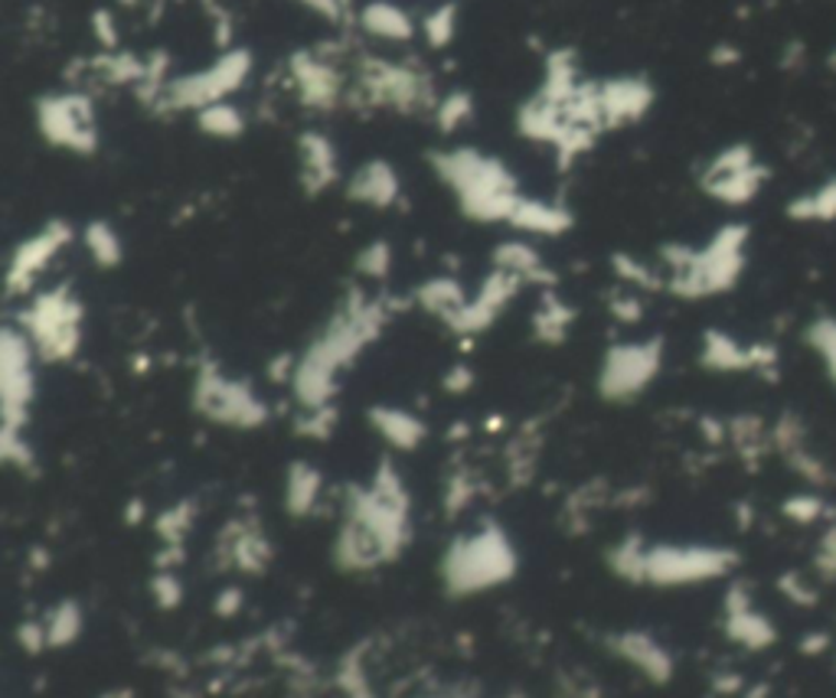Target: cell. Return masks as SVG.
<instances>
[{
  "label": "cell",
  "mask_w": 836,
  "mask_h": 698,
  "mask_svg": "<svg viewBox=\"0 0 836 698\" xmlns=\"http://www.w3.org/2000/svg\"><path fill=\"white\" fill-rule=\"evenodd\" d=\"M413 542V497L399 467L386 457L366 484L346 490L333 535V562L346 575H366L396 562Z\"/></svg>",
  "instance_id": "obj_1"
},
{
  "label": "cell",
  "mask_w": 836,
  "mask_h": 698,
  "mask_svg": "<svg viewBox=\"0 0 836 698\" xmlns=\"http://www.w3.org/2000/svg\"><path fill=\"white\" fill-rule=\"evenodd\" d=\"M393 317L389 300L366 298L363 291H350L337 307V313L323 323V330L308 343V350L295 363L292 392L301 408L333 405L340 392V376L360 359L366 346L380 340Z\"/></svg>",
  "instance_id": "obj_2"
},
{
  "label": "cell",
  "mask_w": 836,
  "mask_h": 698,
  "mask_svg": "<svg viewBox=\"0 0 836 698\" xmlns=\"http://www.w3.org/2000/svg\"><path fill=\"white\" fill-rule=\"evenodd\" d=\"M431 170L454 193L461 215L481 225L510 222L517 202L522 200L517 174L501 157L477 147L438 151L431 154Z\"/></svg>",
  "instance_id": "obj_3"
},
{
  "label": "cell",
  "mask_w": 836,
  "mask_h": 698,
  "mask_svg": "<svg viewBox=\"0 0 836 698\" xmlns=\"http://www.w3.org/2000/svg\"><path fill=\"white\" fill-rule=\"evenodd\" d=\"M520 572V552L501 522H481L448 542L438 562V578L451 598H477L504 588Z\"/></svg>",
  "instance_id": "obj_4"
},
{
  "label": "cell",
  "mask_w": 836,
  "mask_h": 698,
  "mask_svg": "<svg viewBox=\"0 0 836 698\" xmlns=\"http://www.w3.org/2000/svg\"><path fill=\"white\" fill-rule=\"evenodd\" d=\"M748 225L729 222L706 245H663L660 262L667 268V291L683 300L726 295L745 272Z\"/></svg>",
  "instance_id": "obj_5"
},
{
  "label": "cell",
  "mask_w": 836,
  "mask_h": 698,
  "mask_svg": "<svg viewBox=\"0 0 836 698\" xmlns=\"http://www.w3.org/2000/svg\"><path fill=\"white\" fill-rule=\"evenodd\" d=\"M86 307L69 285H56L30 295L16 313V326L30 336L40 363H69L82 350Z\"/></svg>",
  "instance_id": "obj_6"
},
{
  "label": "cell",
  "mask_w": 836,
  "mask_h": 698,
  "mask_svg": "<svg viewBox=\"0 0 836 698\" xmlns=\"http://www.w3.org/2000/svg\"><path fill=\"white\" fill-rule=\"evenodd\" d=\"M190 401L204 421L219 424V428H232V431H255V428L268 424V418H272L268 401L255 392V386L249 379L229 376L212 359L200 363Z\"/></svg>",
  "instance_id": "obj_7"
},
{
  "label": "cell",
  "mask_w": 836,
  "mask_h": 698,
  "mask_svg": "<svg viewBox=\"0 0 836 698\" xmlns=\"http://www.w3.org/2000/svg\"><path fill=\"white\" fill-rule=\"evenodd\" d=\"M738 565V552L726 545L700 542H653L647 545L644 585L653 588H693L726 578Z\"/></svg>",
  "instance_id": "obj_8"
},
{
  "label": "cell",
  "mask_w": 836,
  "mask_h": 698,
  "mask_svg": "<svg viewBox=\"0 0 836 698\" xmlns=\"http://www.w3.org/2000/svg\"><path fill=\"white\" fill-rule=\"evenodd\" d=\"M36 350L30 336L7 323L0 333V437L26 434L36 401Z\"/></svg>",
  "instance_id": "obj_9"
},
{
  "label": "cell",
  "mask_w": 836,
  "mask_h": 698,
  "mask_svg": "<svg viewBox=\"0 0 836 698\" xmlns=\"http://www.w3.org/2000/svg\"><path fill=\"white\" fill-rule=\"evenodd\" d=\"M252 69H255L252 53L242 46H232V49L219 53L204 69L170 79L157 104H164L167 111H194L197 114L209 104L232 99L249 82Z\"/></svg>",
  "instance_id": "obj_10"
},
{
  "label": "cell",
  "mask_w": 836,
  "mask_h": 698,
  "mask_svg": "<svg viewBox=\"0 0 836 698\" xmlns=\"http://www.w3.org/2000/svg\"><path fill=\"white\" fill-rule=\"evenodd\" d=\"M360 99L373 108H389L399 114H418V111H435L438 96L431 79L409 66V63H393L383 56H366L360 59V76H356Z\"/></svg>",
  "instance_id": "obj_11"
},
{
  "label": "cell",
  "mask_w": 836,
  "mask_h": 698,
  "mask_svg": "<svg viewBox=\"0 0 836 698\" xmlns=\"http://www.w3.org/2000/svg\"><path fill=\"white\" fill-rule=\"evenodd\" d=\"M663 353L667 346L660 336L612 343L598 366V379H595L598 396L612 405H625L644 396L663 369Z\"/></svg>",
  "instance_id": "obj_12"
},
{
  "label": "cell",
  "mask_w": 836,
  "mask_h": 698,
  "mask_svg": "<svg viewBox=\"0 0 836 698\" xmlns=\"http://www.w3.org/2000/svg\"><path fill=\"white\" fill-rule=\"evenodd\" d=\"M36 128L50 147L89 157L99 151V118L86 92H53L36 101Z\"/></svg>",
  "instance_id": "obj_13"
},
{
  "label": "cell",
  "mask_w": 836,
  "mask_h": 698,
  "mask_svg": "<svg viewBox=\"0 0 836 698\" xmlns=\"http://www.w3.org/2000/svg\"><path fill=\"white\" fill-rule=\"evenodd\" d=\"M765 180L768 167L758 160L751 144H729L706 164L700 187L710 200L723 206H748L761 193Z\"/></svg>",
  "instance_id": "obj_14"
},
{
  "label": "cell",
  "mask_w": 836,
  "mask_h": 698,
  "mask_svg": "<svg viewBox=\"0 0 836 698\" xmlns=\"http://www.w3.org/2000/svg\"><path fill=\"white\" fill-rule=\"evenodd\" d=\"M73 239H76V229L66 219H53L40 232L23 239L10 252V262H7V298H30L36 281L66 252Z\"/></svg>",
  "instance_id": "obj_15"
},
{
  "label": "cell",
  "mask_w": 836,
  "mask_h": 698,
  "mask_svg": "<svg viewBox=\"0 0 836 698\" xmlns=\"http://www.w3.org/2000/svg\"><path fill=\"white\" fill-rule=\"evenodd\" d=\"M288 76L298 101L311 111H333L343 101V76L337 63L317 49H301L288 59Z\"/></svg>",
  "instance_id": "obj_16"
},
{
  "label": "cell",
  "mask_w": 836,
  "mask_h": 698,
  "mask_svg": "<svg viewBox=\"0 0 836 698\" xmlns=\"http://www.w3.org/2000/svg\"><path fill=\"white\" fill-rule=\"evenodd\" d=\"M522 288H526V285H522L517 275L494 268V272L477 285V291L464 303V310L448 323V330H454V333H461V336H477V333L491 330V326L501 320V313L514 303V298L520 295Z\"/></svg>",
  "instance_id": "obj_17"
},
{
  "label": "cell",
  "mask_w": 836,
  "mask_h": 698,
  "mask_svg": "<svg viewBox=\"0 0 836 698\" xmlns=\"http://www.w3.org/2000/svg\"><path fill=\"white\" fill-rule=\"evenodd\" d=\"M346 200L370 206V209H393L396 202L403 200L399 170L383 157H373V160L360 164L346 180Z\"/></svg>",
  "instance_id": "obj_18"
},
{
  "label": "cell",
  "mask_w": 836,
  "mask_h": 698,
  "mask_svg": "<svg viewBox=\"0 0 836 698\" xmlns=\"http://www.w3.org/2000/svg\"><path fill=\"white\" fill-rule=\"evenodd\" d=\"M602 86V114H605V131L625 128L640 121L650 104H653V86L640 76H618Z\"/></svg>",
  "instance_id": "obj_19"
},
{
  "label": "cell",
  "mask_w": 836,
  "mask_h": 698,
  "mask_svg": "<svg viewBox=\"0 0 836 698\" xmlns=\"http://www.w3.org/2000/svg\"><path fill=\"white\" fill-rule=\"evenodd\" d=\"M298 164H301V187L308 197L327 193L340 180V154L323 131H305L298 137Z\"/></svg>",
  "instance_id": "obj_20"
},
{
  "label": "cell",
  "mask_w": 836,
  "mask_h": 698,
  "mask_svg": "<svg viewBox=\"0 0 836 698\" xmlns=\"http://www.w3.org/2000/svg\"><path fill=\"white\" fill-rule=\"evenodd\" d=\"M700 363L713 373H745V369H761L774 363V350L768 346H745L735 336L723 330H710L703 336V353Z\"/></svg>",
  "instance_id": "obj_21"
},
{
  "label": "cell",
  "mask_w": 836,
  "mask_h": 698,
  "mask_svg": "<svg viewBox=\"0 0 836 698\" xmlns=\"http://www.w3.org/2000/svg\"><path fill=\"white\" fill-rule=\"evenodd\" d=\"M366 421L373 424V431L380 434V441L393 451L413 454L425 444L428 437V424L425 418H418L416 411L399 408V405H373L366 411Z\"/></svg>",
  "instance_id": "obj_22"
},
{
  "label": "cell",
  "mask_w": 836,
  "mask_h": 698,
  "mask_svg": "<svg viewBox=\"0 0 836 698\" xmlns=\"http://www.w3.org/2000/svg\"><path fill=\"white\" fill-rule=\"evenodd\" d=\"M491 262H494V268L517 275L526 288L549 291L556 285V272L549 268V262L542 258V252L532 242H526V239H507V242L494 245Z\"/></svg>",
  "instance_id": "obj_23"
},
{
  "label": "cell",
  "mask_w": 836,
  "mask_h": 698,
  "mask_svg": "<svg viewBox=\"0 0 836 698\" xmlns=\"http://www.w3.org/2000/svg\"><path fill=\"white\" fill-rule=\"evenodd\" d=\"M219 552L235 572H245V575H262L272 562V542L252 522H232L219 542Z\"/></svg>",
  "instance_id": "obj_24"
},
{
  "label": "cell",
  "mask_w": 836,
  "mask_h": 698,
  "mask_svg": "<svg viewBox=\"0 0 836 698\" xmlns=\"http://www.w3.org/2000/svg\"><path fill=\"white\" fill-rule=\"evenodd\" d=\"M356 23L366 36H373L380 43H393V46L413 43L418 36L416 16L393 0H370L366 7H360Z\"/></svg>",
  "instance_id": "obj_25"
},
{
  "label": "cell",
  "mask_w": 836,
  "mask_h": 698,
  "mask_svg": "<svg viewBox=\"0 0 836 698\" xmlns=\"http://www.w3.org/2000/svg\"><path fill=\"white\" fill-rule=\"evenodd\" d=\"M510 229H517L522 235H536V239H559L575 225V215L569 206L556 200H539V197H522L507 222Z\"/></svg>",
  "instance_id": "obj_26"
},
{
  "label": "cell",
  "mask_w": 836,
  "mask_h": 698,
  "mask_svg": "<svg viewBox=\"0 0 836 698\" xmlns=\"http://www.w3.org/2000/svg\"><path fill=\"white\" fill-rule=\"evenodd\" d=\"M612 646H615V653L627 660L634 669H640L647 679H653V683H663V679H670V673H673V660H670V653L650 636V633H644V630H625V633H618L615 640H612Z\"/></svg>",
  "instance_id": "obj_27"
},
{
  "label": "cell",
  "mask_w": 836,
  "mask_h": 698,
  "mask_svg": "<svg viewBox=\"0 0 836 698\" xmlns=\"http://www.w3.org/2000/svg\"><path fill=\"white\" fill-rule=\"evenodd\" d=\"M416 303L428 313V317H438L444 326L464 310V303L471 300L468 288L454 278V275H435L428 281H421L416 288Z\"/></svg>",
  "instance_id": "obj_28"
},
{
  "label": "cell",
  "mask_w": 836,
  "mask_h": 698,
  "mask_svg": "<svg viewBox=\"0 0 836 698\" xmlns=\"http://www.w3.org/2000/svg\"><path fill=\"white\" fill-rule=\"evenodd\" d=\"M320 494H323V474L308 461H295L285 474V512L295 519L314 516L320 506Z\"/></svg>",
  "instance_id": "obj_29"
},
{
  "label": "cell",
  "mask_w": 836,
  "mask_h": 698,
  "mask_svg": "<svg viewBox=\"0 0 836 698\" xmlns=\"http://www.w3.org/2000/svg\"><path fill=\"white\" fill-rule=\"evenodd\" d=\"M572 323H575V310L549 288V291L542 295V300H539V307L532 310V336H536L539 343L559 346V343H565Z\"/></svg>",
  "instance_id": "obj_30"
},
{
  "label": "cell",
  "mask_w": 836,
  "mask_h": 698,
  "mask_svg": "<svg viewBox=\"0 0 836 698\" xmlns=\"http://www.w3.org/2000/svg\"><path fill=\"white\" fill-rule=\"evenodd\" d=\"M729 633L738 643H748V646H765V643L774 640L771 623L748 607L745 591H732L729 595Z\"/></svg>",
  "instance_id": "obj_31"
},
{
  "label": "cell",
  "mask_w": 836,
  "mask_h": 698,
  "mask_svg": "<svg viewBox=\"0 0 836 698\" xmlns=\"http://www.w3.org/2000/svg\"><path fill=\"white\" fill-rule=\"evenodd\" d=\"M82 245L99 268H118L124 262V242H121L118 229L105 219H92L82 229Z\"/></svg>",
  "instance_id": "obj_32"
},
{
  "label": "cell",
  "mask_w": 836,
  "mask_h": 698,
  "mask_svg": "<svg viewBox=\"0 0 836 698\" xmlns=\"http://www.w3.org/2000/svg\"><path fill=\"white\" fill-rule=\"evenodd\" d=\"M647 539H640L637 532L625 535L622 542H615L608 549V568L615 578H622L625 585H644V562H647Z\"/></svg>",
  "instance_id": "obj_33"
},
{
  "label": "cell",
  "mask_w": 836,
  "mask_h": 698,
  "mask_svg": "<svg viewBox=\"0 0 836 698\" xmlns=\"http://www.w3.org/2000/svg\"><path fill=\"white\" fill-rule=\"evenodd\" d=\"M788 215L794 222H836V177L788 202Z\"/></svg>",
  "instance_id": "obj_34"
},
{
  "label": "cell",
  "mask_w": 836,
  "mask_h": 698,
  "mask_svg": "<svg viewBox=\"0 0 836 698\" xmlns=\"http://www.w3.org/2000/svg\"><path fill=\"white\" fill-rule=\"evenodd\" d=\"M197 128L207 137H219V141H235L245 134V114L242 108H235L232 101H219L209 104L204 111H197Z\"/></svg>",
  "instance_id": "obj_35"
},
{
  "label": "cell",
  "mask_w": 836,
  "mask_h": 698,
  "mask_svg": "<svg viewBox=\"0 0 836 698\" xmlns=\"http://www.w3.org/2000/svg\"><path fill=\"white\" fill-rule=\"evenodd\" d=\"M43 627H46L50 646H69V643L79 640V633H82V603L73 598L59 600V603L43 617Z\"/></svg>",
  "instance_id": "obj_36"
},
{
  "label": "cell",
  "mask_w": 836,
  "mask_h": 698,
  "mask_svg": "<svg viewBox=\"0 0 836 698\" xmlns=\"http://www.w3.org/2000/svg\"><path fill=\"white\" fill-rule=\"evenodd\" d=\"M418 33L425 36V43L431 49H444L454 43V33H458V3H438L435 10H428L418 23Z\"/></svg>",
  "instance_id": "obj_37"
},
{
  "label": "cell",
  "mask_w": 836,
  "mask_h": 698,
  "mask_svg": "<svg viewBox=\"0 0 836 698\" xmlns=\"http://www.w3.org/2000/svg\"><path fill=\"white\" fill-rule=\"evenodd\" d=\"M431 114H435V124H438L441 134H458L474 118V96L464 92V89H454V92L438 99Z\"/></svg>",
  "instance_id": "obj_38"
},
{
  "label": "cell",
  "mask_w": 836,
  "mask_h": 698,
  "mask_svg": "<svg viewBox=\"0 0 836 698\" xmlns=\"http://www.w3.org/2000/svg\"><path fill=\"white\" fill-rule=\"evenodd\" d=\"M194 522H197V509L187 499V502H177L170 509H161L157 519H154V529H157V535H161L164 545H184V539L190 535Z\"/></svg>",
  "instance_id": "obj_39"
},
{
  "label": "cell",
  "mask_w": 836,
  "mask_h": 698,
  "mask_svg": "<svg viewBox=\"0 0 836 698\" xmlns=\"http://www.w3.org/2000/svg\"><path fill=\"white\" fill-rule=\"evenodd\" d=\"M612 268H615L618 281L627 285V288H640V291H660V288H667V275H657V268H650L647 262H640L634 255H625V252H618L612 258Z\"/></svg>",
  "instance_id": "obj_40"
},
{
  "label": "cell",
  "mask_w": 836,
  "mask_h": 698,
  "mask_svg": "<svg viewBox=\"0 0 836 698\" xmlns=\"http://www.w3.org/2000/svg\"><path fill=\"white\" fill-rule=\"evenodd\" d=\"M389 272H393V245L389 242L376 239L366 248H360V255H356V275L360 278L383 281V278H389Z\"/></svg>",
  "instance_id": "obj_41"
},
{
  "label": "cell",
  "mask_w": 836,
  "mask_h": 698,
  "mask_svg": "<svg viewBox=\"0 0 836 698\" xmlns=\"http://www.w3.org/2000/svg\"><path fill=\"white\" fill-rule=\"evenodd\" d=\"M337 428V405H323V408H301L295 431L308 441H327Z\"/></svg>",
  "instance_id": "obj_42"
},
{
  "label": "cell",
  "mask_w": 836,
  "mask_h": 698,
  "mask_svg": "<svg viewBox=\"0 0 836 698\" xmlns=\"http://www.w3.org/2000/svg\"><path fill=\"white\" fill-rule=\"evenodd\" d=\"M807 340H811V346L817 350V356L824 359L831 379L836 383V320H831V317L817 320V323L807 330Z\"/></svg>",
  "instance_id": "obj_43"
},
{
  "label": "cell",
  "mask_w": 836,
  "mask_h": 698,
  "mask_svg": "<svg viewBox=\"0 0 836 698\" xmlns=\"http://www.w3.org/2000/svg\"><path fill=\"white\" fill-rule=\"evenodd\" d=\"M151 595L154 600L164 607V610H174L180 600H184V581L177 578L174 568H157L154 581H151Z\"/></svg>",
  "instance_id": "obj_44"
},
{
  "label": "cell",
  "mask_w": 836,
  "mask_h": 698,
  "mask_svg": "<svg viewBox=\"0 0 836 698\" xmlns=\"http://www.w3.org/2000/svg\"><path fill=\"white\" fill-rule=\"evenodd\" d=\"M471 499H474L471 474H451L448 484H444V509H448V516H458Z\"/></svg>",
  "instance_id": "obj_45"
},
{
  "label": "cell",
  "mask_w": 836,
  "mask_h": 698,
  "mask_svg": "<svg viewBox=\"0 0 836 698\" xmlns=\"http://www.w3.org/2000/svg\"><path fill=\"white\" fill-rule=\"evenodd\" d=\"M608 310L618 323H637L644 317V303L637 300V295L630 291H618L615 298L608 300Z\"/></svg>",
  "instance_id": "obj_46"
},
{
  "label": "cell",
  "mask_w": 836,
  "mask_h": 698,
  "mask_svg": "<svg viewBox=\"0 0 836 698\" xmlns=\"http://www.w3.org/2000/svg\"><path fill=\"white\" fill-rule=\"evenodd\" d=\"M441 386H444V392H451V396H464V392L474 389V369L464 366V363H458V366H451V369L444 373Z\"/></svg>",
  "instance_id": "obj_47"
},
{
  "label": "cell",
  "mask_w": 836,
  "mask_h": 698,
  "mask_svg": "<svg viewBox=\"0 0 836 698\" xmlns=\"http://www.w3.org/2000/svg\"><path fill=\"white\" fill-rule=\"evenodd\" d=\"M92 26H96V40H99V46H102L105 53H111V49H118V30H114V16L108 13V10H96L92 13Z\"/></svg>",
  "instance_id": "obj_48"
},
{
  "label": "cell",
  "mask_w": 836,
  "mask_h": 698,
  "mask_svg": "<svg viewBox=\"0 0 836 698\" xmlns=\"http://www.w3.org/2000/svg\"><path fill=\"white\" fill-rule=\"evenodd\" d=\"M308 10H314L317 16L330 20V23H343L346 20V0H301Z\"/></svg>",
  "instance_id": "obj_49"
}]
</instances>
